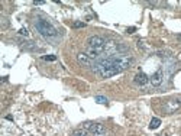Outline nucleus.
Returning <instances> with one entry per match:
<instances>
[{
    "instance_id": "3",
    "label": "nucleus",
    "mask_w": 181,
    "mask_h": 136,
    "mask_svg": "<svg viewBox=\"0 0 181 136\" xmlns=\"http://www.w3.org/2000/svg\"><path fill=\"white\" fill-rule=\"evenodd\" d=\"M178 109H181V96H175L171 99L165 100L162 104V111L167 114H171L174 111H177Z\"/></svg>"
},
{
    "instance_id": "20",
    "label": "nucleus",
    "mask_w": 181,
    "mask_h": 136,
    "mask_svg": "<svg viewBox=\"0 0 181 136\" xmlns=\"http://www.w3.org/2000/svg\"><path fill=\"white\" fill-rule=\"evenodd\" d=\"M6 119H7V120H12V122H13V116H10V114H9V116H6Z\"/></svg>"
},
{
    "instance_id": "4",
    "label": "nucleus",
    "mask_w": 181,
    "mask_h": 136,
    "mask_svg": "<svg viewBox=\"0 0 181 136\" xmlns=\"http://www.w3.org/2000/svg\"><path fill=\"white\" fill-rule=\"evenodd\" d=\"M107 41L104 39L103 36H99V35H93V36L89 38V46L96 51L101 52L104 49V45H106Z\"/></svg>"
},
{
    "instance_id": "16",
    "label": "nucleus",
    "mask_w": 181,
    "mask_h": 136,
    "mask_svg": "<svg viewBox=\"0 0 181 136\" xmlns=\"http://www.w3.org/2000/svg\"><path fill=\"white\" fill-rule=\"evenodd\" d=\"M19 35H22V36H29V32H28V30L25 29V28H20V29H19Z\"/></svg>"
},
{
    "instance_id": "2",
    "label": "nucleus",
    "mask_w": 181,
    "mask_h": 136,
    "mask_svg": "<svg viewBox=\"0 0 181 136\" xmlns=\"http://www.w3.org/2000/svg\"><path fill=\"white\" fill-rule=\"evenodd\" d=\"M35 29L38 30V33L44 36L45 39H57L58 38V30L51 22H48L46 19H42V18H38L35 19Z\"/></svg>"
},
{
    "instance_id": "19",
    "label": "nucleus",
    "mask_w": 181,
    "mask_h": 136,
    "mask_svg": "<svg viewBox=\"0 0 181 136\" xmlns=\"http://www.w3.org/2000/svg\"><path fill=\"white\" fill-rule=\"evenodd\" d=\"M45 2H33V4H35V6H39V4H44Z\"/></svg>"
},
{
    "instance_id": "7",
    "label": "nucleus",
    "mask_w": 181,
    "mask_h": 136,
    "mask_svg": "<svg viewBox=\"0 0 181 136\" xmlns=\"http://www.w3.org/2000/svg\"><path fill=\"white\" fill-rule=\"evenodd\" d=\"M133 83H135L136 85H139V87H144V85H146L149 83V77L145 73L140 71V73H138L136 75L133 77Z\"/></svg>"
},
{
    "instance_id": "17",
    "label": "nucleus",
    "mask_w": 181,
    "mask_h": 136,
    "mask_svg": "<svg viewBox=\"0 0 181 136\" xmlns=\"http://www.w3.org/2000/svg\"><path fill=\"white\" fill-rule=\"evenodd\" d=\"M138 48H139V49H145V45H144L142 41H138Z\"/></svg>"
},
{
    "instance_id": "1",
    "label": "nucleus",
    "mask_w": 181,
    "mask_h": 136,
    "mask_svg": "<svg viewBox=\"0 0 181 136\" xmlns=\"http://www.w3.org/2000/svg\"><path fill=\"white\" fill-rule=\"evenodd\" d=\"M132 64L133 58L128 54H113V55H107L106 58L100 59L93 67V71L100 78H110L130 68Z\"/></svg>"
},
{
    "instance_id": "9",
    "label": "nucleus",
    "mask_w": 181,
    "mask_h": 136,
    "mask_svg": "<svg viewBox=\"0 0 181 136\" xmlns=\"http://www.w3.org/2000/svg\"><path fill=\"white\" fill-rule=\"evenodd\" d=\"M85 54L90 57L91 59H97L100 57V52L99 51H96V49H93V48H90V46H87V49H85Z\"/></svg>"
},
{
    "instance_id": "13",
    "label": "nucleus",
    "mask_w": 181,
    "mask_h": 136,
    "mask_svg": "<svg viewBox=\"0 0 181 136\" xmlns=\"http://www.w3.org/2000/svg\"><path fill=\"white\" fill-rule=\"evenodd\" d=\"M93 125H94L93 122H85V123H83V129H85L87 132H90V129L93 127Z\"/></svg>"
},
{
    "instance_id": "11",
    "label": "nucleus",
    "mask_w": 181,
    "mask_h": 136,
    "mask_svg": "<svg viewBox=\"0 0 181 136\" xmlns=\"http://www.w3.org/2000/svg\"><path fill=\"white\" fill-rule=\"evenodd\" d=\"M71 136H89V132L85 130V129H77V130H74V132L71 133Z\"/></svg>"
},
{
    "instance_id": "14",
    "label": "nucleus",
    "mask_w": 181,
    "mask_h": 136,
    "mask_svg": "<svg viewBox=\"0 0 181 136\" xmlns=\"http://www.w3.org/2000/svg\"><path fill=\"white\" fill-rule=\"evenodd\" d=\"M84 26H85L84 22H74V23H73V28H74V29H78V28H84Z\"/></svg>"
},
{
    "instance_id": "21",
    "label": "nucleus",
    "mask_w": 181,
    "mask_h": 136,
    "mask_svg": "<svg viewBox=\"0 0 181 136\" xmlns=\"http://www.w3.org/2000/svg\"><path fill=\"white\" fill-rule=\"evenodd\" d=\"M177 38H178V41H180V42H181V33H180V35H178Z\"/></svg>"
},
{
    "instance_id": "12",
    "label": "nucleus",
    "mask_w": 181,
    "mask_h": 136,
    "mask_svg": "<svg viewBox=\"0 0 181 136\" xmlns=\"http://www.w3.org/2000/svg\"><path fill=\"white\" fill-rule=\"evenodd\" d=\"M94 100H96L97 103H100V104H107V101H109L104 96H96V97H94Z\"/></svg>"
},
{
    "instance_id": "10",
    "label": "nucleus",
    "mask_w": 181,
    "mask_h": 136,
    "mask_svg": "<svg viewBox=\"0 0 181 136\" xmlns=\"http://www.w3.org/2000/svg\"><path fill=\"white\" fill-rule=\"evenodd\" d=\"M159 125H161V119L159 117H152L151 123H149V129H158Z\"/></svg>"
},
{
    "instance_id": "6",
    "label": "nucleus",
    "mask_w": 181,
    "mask_h": 136,
    "mask_svg": "<svg viewBox=\"0 0 181 136\" xmlns=\"http://www.w3.org/2000/svg\"><path fill=\"white\" fill-rule=\"evenodd\" d=\"M90 133H91L93 136H107L109 135L106 126L101 125V123H94L93 127L90 129Z\"/></svg>"
},
{
    "instance_id": "15",
    "label": "nucleus",
    "mask_w": 181,
    "mask_h": 136,
    "mask_svg": "<svg viewBox=\"0 0 181 136\" xmlns=\"http://www.w3.org/2000/svg\"><path fill=\"white\" fill-rule=\"evenodd\" d=\"M42 59H44V61H55L57 57L55 55H44V57H42Z\"/></svg>"
},
{
    "instance_id": "8",
    "label": "nucleus",
    "mask_w": 181,
    "mask_h": 136,
    "mask_svg": "<svg viewBox=\"0 0 181 136\" xmlns=\"http://www.w3.org/2000/svg\"><path fill=\"white\" fill-rule=\"evenodd\" d=\"M77 61L81 67H91V58H90L85 52H80L77 54Z\"/></svg>"
},
{
    "instance_id": "18",
    "label": "nucleus",
    "mask_w": 181,
    "mask_h": 136,
    "mask_svg": "<svg viewBox=\"0 0 181 136\" xmlns=\"http://www.w3.org/2000/svg\"><path fill=\"white\" fill-rule=\"evenodd\" d=\"M135 30H136V28L133 26V28H128V29H126V32H128V33H133Z\"/></svg>"
},
{
    "instance_id": "5",
    "label": "nucleus",
    "mask_w": 181,
    "mask_h": 136,
    "mask_svg": "<svg viewBox=\"0 0 181 136\" xmlns=\"http://www.w3.org/2000/svg\"><path fill=\"white\" fill-rule=\"evenodd\" d=\"M149 81H151V84L154 87H159V85L162 84V81H164V70L162 68L156 70L155 73L152 74L151 77H149Z\"/></svg>"
}]
</instances>
